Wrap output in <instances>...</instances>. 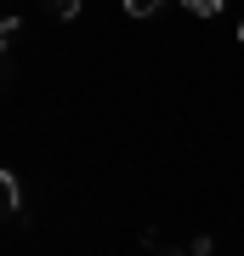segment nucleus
Wrapping results in <instances>:
<instances>
[{
    "mask_svg": "<svg viewBox=\"0 0 244 256\" xmlns=\"http://www.w3.org/2000/svg\"><path fill=\"white\" fill-rule=\"evenodd\" d=\"M45 6H51V12H63V18H80V6H85V0H45Z\"/></svg>",
    "mask_w": 244,
    "mask_h": 256,
    "instance_id": "20e7f679",
    "label": "nucleus"
},
{
    "mask_svg": "<svg viewBox=\"0 0 244 256\" xmlns=\"http://www.w3.org/2000/svg\"><path fill=\"white\" fill-rule=\"evenodd\" d=\"M239 40H244V23H239Z\"/></svg>",
    "mask_w": 244,
    "mask_h": 256,
    "instance_id": "423d86ee",
    "label": "nucleus"
},
{
    "mask_svg": "<svg viewBox=\"0 0 244 256\" xmlns=\"http://www.w3.org/2000/svg\"><path fill=\"white\" fill-rule=\"evenodd\" d=\"M159 6H165V0H125V12H131V18H154Z\"/></svg>",
    "mask_w": 244,
    "mask_h": 256,
    "instance_id": "7ed1b4c3",
    "label": "nucleus"
},
{
    "mask_svg": "<svg viewBox=\"0 0 244 256\" xmlns=\"http://www.w3.org/2000/svg\"><path fill=\"white\" fill-rule=\"evenodd\" d=\"M159 256H188V250H159Z\"/></svg>",
    "mask_w": 244,
    "mask_h": 256,
    "instance_id": "39448f33",
    "label": "nucleus"
},
{
    "mask_svg": "<svg viewBox=\"0 0 244 256\" xmlns=\"http://www.w3.org/2000/svg\"><path fill=\"white\" fill-rule=\"evenodd\" d=\"M182 6H188L193 18H216V12H222V0H182Z\"/></svg>",
    "mask_w": 244,
    "mask_h": 256,
    "instance_id": "f03ea898",
    "label": "nucleus"
},
{
    "mask_svg": "<svg viewBox=\"0 0 244 256\" xmlns=\"http://www.w3.org/2000/svg\"><path fill=\"white\" fill-rule=\"evenodd\" d=\"M23 210V188H17V176L0 165V216H17Z\"/></svg>",
    "mask_w": 244,
    "mask_h": 256,
    "instance_id": "f257e3e1",
    "label": "nucleus"
}]
</instances>
